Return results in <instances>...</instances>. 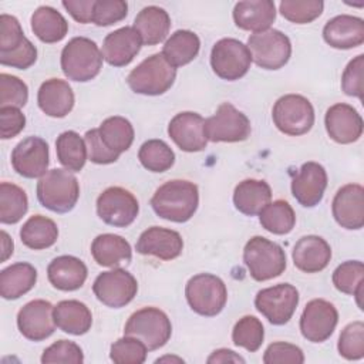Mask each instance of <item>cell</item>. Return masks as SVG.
<instances>
[{"label": "cell", "instance_id": "cell-25", "mask_svg": "<svg viewBox=\"0 0 364 364\" xmlns=\"http://www.w3.org/2000/svg\"><path fill=\"white\" fill-rule=\"evenodd\" d=\"M294 266L304 273H317L327 267L331 259L330 245L320 236L300 237L291 252Z\"/></svg>", "mask_w": 364, "mask_h": 364}, {"label": "cell", "instance_id": "cell-11", "mask_svg": "<svg viewBox=\"0 0 364 364\" xmlns=\"http://www.w3.org/2000/svg\"><path fill=\"white\" fill-rule=\"evenodd\" d=\"M252 131L249 118L230 102H223L216 112L205 119V136L212 142H240Z\"/></svg>", "mask_w": 364, "mask_h": 364}, {"label": "cell", "instance_id": "cell-31", "mask_svg": "<svg viewBox=\"0 0 364 364\" xmlns=\"http://www.w3.org/2000/svg\"><path fill=\"white\" fill-rule=\"evenodd\" d=\"M272 189L266 181L245 179L239 182L233 192L235 208L247 216H255L270 203Z\"/></svg>", "mask_w": 364, "mask_h": 364}, {"label": "cell", "instance_id": "cell-14", "mask_svg": "<svg viewBox=\"0 0 364 364\" xmlns=\"http://www.w3.org/2000/svg\"><path fill=\"white\" fill-rule=\"evenodd\" d=\"M95 297L105 306L119 309L134 300L138 291L136 279L124 269L102 272L92 284Z\"/></svg>", "mask_w": 364, "mask_h": 364}, {"label": "cell", "instance_id": "cell-44", "mask_svg": "<svg viewBox=\"0 0 364 364\" xmlns=\"http://www.w3.org/2000/svg\"><path fill=\"white\" fill-rule=\"evenodd\" d=\"M324 3L321 0H283L279 6L280 14L296 24H307L320 17Z\"/></svg>", "mask_w": 364, "mask_h": 364}, {"label": "cell", "instance_id": "cell-48", "mask_svg": "<svg viewBox=\"0 0 364 364\" xmlns=\"http://www.w3.org/2000/svg\"><path fill=\"white\" fill-rule=\"evenodd\" d=\"M84 361L82 350L78 344L70 340H58L43 351L41 363H73L81 364Z\"/></svg>", "mask_w": 364, "mask_h": 364}, {"label": "cell", "instance_id": "cell-28", "mask_svg": "<svg viewBox=\"0 0 364 364\" xmlns=\"http://www.w3.org/2000/svg\"><path fill=\"white\" fill-rule=\"evenodd\" d=\"M85 263L70 255L58 256L53 259L47 267V277L53 287L63 291H73L80 289L87 280Z\"/></svg>", "mask_w": 364, "mask_h": 364}, {"label": "cell", "instance_id": "cell-23", "mask_svg": "<svg viewBox=\"0 0 364 364\" xmlns=\"http://www.w3.org/2000/svg\"><path fill=\"white\" fill-rule=\"evenodd\" d=\"M142 40L134 27L125 26L107 34L102 43V57L114 67L128 65L139 53Z\"/></svg>", "mask_w": 364, "mask_h": 364}, {"label": "cell", "instance_id": "cell-15", "mask_svg": "<svg viewBox=\"0 0 364 364\" xmlns=\"http://www.w3.org/2000/svg\"><path fill=\"white\" fill-rule=\"evenodd\" d=\"M338 313L333 303L324 299L310 300L300 317V331L311 343L326 341L334 331Z\"/></svg>", "mask_w": 364, "mask_h": 364}, {"label": "cell", "instance_id": "cell-55", "mask_svg": "<svg viewBox=\"0 0 364 364\" xmlns=\"http://www.w3.org/2000/svg\"><path fill=\"white\" fill-rule=\"evenodd\" d=\"M0 135L1 139L14 138L26 127V117L16 107H0Z\"/></svg>", "mask_w": 364, "mask_h": 364}, {"label": "cell", "instance_id": "cell-10", "mask_svg": "<svg viewBox=\"0 0 364 364\" xmlns=\"http://www.w3.org/2000/svg\"><path fill=\"white\" fill-rule=\"evenodd\" d=\"M252 64V55L246 44L236 38H222L215 43L210 53L213 73L226 81H236L246 75Z\"/></svg>", "mask_w": 364, "mask_h": 364}, {"label": "cell", "instance_id": "cell-59", "mask_svg": "<svg viewBox=\"0 0 364 364\" xmlns=\"http://www.w3.org/2000/svg\"><path fill=\"white\" fill-rule=\"evenodd\" d=\"M162 361H176V363H183L182 358H178V357H162V358H158L156 363H162Z\"/></svg>", "mask_w": 364, "mask_h": 364}, {"label": "cell", "instance_id": "cell-3", "mask_svg": "<svg viewBox=\"0 0 364 364\" xmlns=\"http://www.w3.org/2000/svg\"><path fill=\"white\" fill-rule=\"evenodd\" d=\"M80 198L78 179L68 169L54 168L37 182V199L48 210L70 212Z\"/></svg>", "mask_w": 364, "mask_h": 364}, {"label": "cell", "instance_id": "cell-8", "mask_svg": "<svg viewBox=\"0 0 364 364\" xmlns=\"http://www.w3.org/2000/svg\"><path fill=\"white\" fill-rule=\"evenodd\" d=\"M272 118L280 132L299 136L307 134L314 125V108L306 97L286 94L274 102Z\"/></svg>", "mask_w": 364, "mask_h": 364}, {"label": "cell", "instance_id": "cell-42", "mask_svg": "<svg viewBox=\"0 0 364 364\" xmlns=\"http://www.w3.org/2000/svg\"><path fill=\"white\" fill-rule=\"evenodd\" d=\"M138 159L151 172H165L173 165L175 154L162 139H148L141 145Z\"/></svg>", "mask_w": 364, "mask_h": 364}, {"label": "cell", "instance_id": "cell-29", "mask_svg": "<svg viewBox=\"0 0 364 364\" xmlns=\"http://www.w3.org/2000/svg\"><path fill=\"white\" fill-rule=\"evenodd\" d=\"M132 27L141 36L142 44L155 46L166 38L171 28V17L162 7L148 6L136 14Z\"/></svg>", "mask_w": 364, "mask_h": 364}, {"label": "cell", "instance_id": "cell-41", "mask_svg": "<svg viewBox=\"0 0 364 364\" xmlns=\"http://www.w3.org/2000/svg\"><path fill=\"white\" fill-rule=\"evenodd\" d=\"M333 284L334 287L346 294L354 296L357 299V304L361 307V294L364 284V264L360 260H347L336 267L333 272Z\"/></svg>", "mask_w": 364, "mask_h": 364}, {"label": "cell", "instance_id": "cell-37", "mask_svg": "<svg viewBox=\"0 0 364 364\" xmlns=\"http://www.w3.org/2000/svg\"><path fill=\"white\" fill-rule=\"evenodd\" d=\"M55 152L60 164L71 172H80L88 159L85 141L75 131H65L57 136Z\"/></svg>", "mask_w": 364, "mask_h": 364}, {"label": "cell", "instance_id": "cell-5", "mask_svg": "<svg viewBox=\"0 0 364 364\" xmlns=\"http://www.w3.org/2000/svg\"><path fill=\"white\" fill-rule=\"evenodd\" d=\"M176 68L172 67L162 53H156L139 63L127 77L129 88L142 95H161L175 82Z\"/></svg>", "mask_w": 364, "mask_h": 364}, {"label": "cell", "instance_id": "cell-49", "mask_svg": "<svg viewBox=\"0 0 364 364\" xmlns=\"http://www.w3.org/2000/svg\"><path fill=\"white\" fill-rule=\"evenodd\" d=\"M128 4L124 0H95L92 9V23L97 26H111L127 17Z\"/></svg>", "mask_w": 364, "mask_h": 364}, {"label": "cell", "instance_id": "cell-50", "mask_svg": "<svg viewBox=\"0 0 364 364\" xmlns=\"http://www.w3.org/2000/svg\"><path fill=\"white\" fill-rule=\"evenodd\" d=\"M28 38L24 36L18 20L10 14L0 16V54L21 47Z\"/></svg>", "mask_w": 364, "mask_h": 364}, {"label": "cell", "instance_id": "cell-43", "mask_svg": "<svg viewBox=\"0 0 364 364\" xmlns=\"http://www.w3.org/2000/svg\"><path fill=\"white\" fill-rule=\"evenodd\" d=\"M264 338V328L262 321L255 316H243L239 318L232 330V341L250 353L260 348Z\"/></svg>", "mask_w": 364, "mask_h": 364}, {"label": "cell", "instance_id": "cell-52", "mask_svg": "<svg viewBox=\"0 0 364 364\" xmlns=\"http://www.w3.org/2000/svg\"><path fill=\"white\" fill-rule=\"evenodd\" d=\"M264 364H301L304 363V354L300 347L291 343L276 341L269 344L263 354Z\"/></svg>", "mask_w": 364, "mask_h": 364}, {"label": "cell", "instance_id": "cell-35", "mask_svg": "<svg viewBox=\"0 0 364 364\" xmlns=\"http://www.w3.org/2000/svg\"><path fill=\"white\" fill-rule=\"evenodd\" d=\"M200 40L191 30H176L165 41L162 55L172 67H182L189 64L199 53Z\"/></svg>", "mask_w": 364, "mask_h": 364}, {"label": "cell", "instance_id": "cell-36", "mask_svg": "<svg viewBox=\"0 0 364 364\" xmlns=\"http://www.w3.org/2000/svg\"><path fill=\"white\" fill-rule=\"evenodd\" d=\"M20 239L24 246L33 250H43L57 242L58 228L53 219L43 215H34L21 226Z\"/></svg>", "mask_w": 364, "mask_h": 364}, {"label": "cell", "instance_id": "cell-30", "mask_svg": "<svg viewBox=\"0 0 364 364\" xmlns=\"http://www.w3.org/2000/svg\"><path fill=\"white\" fill-rule=\"evenodd\" d=\"M55 326L64 333L82 336L92 326V314L87 304L78 300H61L53 310Z\"/></svg>", "mask_w": 364, "mask_h": 364}, {"label": "cell", "instance_id": "cell-34", "mask_svg": "<svg viewBox=\"0 0 364 364\" xmlns=\"http://www.w3.org/2000/svg\"><path fill=\"white\" fill-rule=\"evenodd\" d=\"M31 30L40 41L53 44L65 37L68 23L54 7L40 6L31 16Z\"/></svg>", "mask_w": 364, "mask_h": 364}, {"label": "cell", "instance_id": "cell-57", "mask_svg": "<svg viewBox=\"0 0 364 364\" xmlns=\"http://www.w3.org/2000/svg\"><path fill=\"white\" fill-rule=\"evenodd\" d=\"M208 364H216V363H242L245 364V358L239 354H236L233 350L229 348H219L215 350L209 357H208Z\"/></svg>", "mask_w": 364, "mask_h": 364}, {"label": "cell", "instance_id": "cell-54", "mask_svg": "<svg viewBox=\"0 0 364 364\" xmlns=\"http://www.w3.org/2000/svg\"><path fill=\"white\" fill-rule=\"evenodd\" d=\"M36 60H37V48L30 40H27L21 47L10 53L0 54L1 65L18 68V70H27L36 63Z\"/></svg>", "mask_w": 364, "mask_h": 364}, {"label": "cell", "instance_id": "cell-56", "mask_svg": "<svg viewBox=\"0 0 364 364\" xmlns=\"http://www.w3.org/2000/svg\"><path fill=\"white\" fill-rule=\"evenodd\" d=\"M94 3L95 0H64L61 4L75 21L87 24L92 21Z\"/></svg>", "mask_w": 364, "mask_h": 364}, {"label": "cell", "instance_id": "cell-13", "mask_svg": "<svg viewBox=\"0 0 364 364\" xmlns=\"http://www.w3.org/2000/svg\"><path fill=\"white\" fill-rule=\"evenodd\" d=\"M139 205L136 198L125 188L109 186L97 198V215L114 228H127L138 216Z\"/></svg>", "mask_w": 364, "mask_h": 364}, {"label": "cell", "instance_id": "cell-7", "mask_svg": "<svg viewBox=\"0 0 364 364\" xmlns=\"http://www.w3.org/2000/svg\"><path fill=\"white\" fill-rule=\"evenodd\" d=\"M185 296L195 313L213 317L223 310L228 300V289L220 277L210 273H199L188 280Z\"/></svg>", "mask_w": 364, "mask_h": 364}, {"label": "cell", "instance_id": "cell-26", "mask_svg": "<svg viewBox=\"0 0 364 364\" xmlns=\"http://www.w3.org/2000/svg\"><path fill=\"white\" fill-rule=\"evenodd\" d=\"M37 102L46 115L63 118L68 115L74 107V92L67 81L50 78L40 85Z\"/></svg>", "mask_w": 364, "mask_h": 364}, {"label": "cell", "instance_id": "cell-16", "mask_svg": "<svg viewBox=\"0 0 364 364\" xmlns=\"http://www.w3.org/2000/svg\"><path fill=\"white\" fill-rule=\"evenodd\" d=\"M48 145L40 136H27L11 151L13 169L28 179L41 178L48 171Z\"/></svg>", "mask_w": 364, "mask_h": 364}, {"label": "cell", "instance_id": "cell-17", "mask_svg": "<svg viewBox=\"0 0 364 364\" xmlns=\"http://www.w3.org/2000/svg\"><path fill=\"white\" fill-rule=\"evenodd\" d=\"M54 306L43 299L31 300L17 313V327L20 333L31 341H43L55 330L53 316Z\"/></svg>", "mask_w": 364, "mask_h": 364}, {"label": "cell", "instance_id": "cell-51", "mask_svg": "<svg viewBox=\"0 0 364 364\" xmlns=\"http://www.w3.org/2000/svg\"><path fill=\"white\" fill-rule=\"evenodd\" d=\"M363 71H364V55L358 54L347 64L341 75V88L347 95L363 100L364 97Z\"/></svg>", "mask_w": 364, "mask_h": 364}, {"label": "cell", "instance_id": "cell-47", "mask_svg": "<svg viewBox=\"0 0 364 364\" xmlns=\"http://www.w3.org/2000/svg\"><path fill=\"white\" fill-rule=\"evenodd\" d=\"M28 100V88L23 80L16 75L0 74V107L21 108Z\"/></svg>", "mask_w": 364, "mask_h": 364}, {"label": "cell", "instance_id": "cell-33", "mask_svg": "<svg viewBox=\"0 0 364 364\" xmlns=\"http://www.w3.org/2000/svg\"><path fill=\"white\" fill-rule=\"evenodd\" d=\"M91 255L100 266L117 267L121 263H128L132 257L131 245L119 235L102 233L91 243Z\"/></svg>", "mask_w": 364, "mask_h": 364}, {"label": "cell", "instance_id": "cell-46", "mask_svg": "<svg viewBox=\"0 0 364 364\" xmlns=\"http://www.w3.org/2000/svg\"><path fill=\"white\" fill-rule=\"evenodd\" d=\"M337 348L346 360H361L364 357V323L357 320L347 324L340 333Z\"/></svg>", "mask_w": 364, "mask_h": 364}, {"label": "cell", "instance_id": "cell-22", "mask_svg": "<svg viewBox=\"0 0 364 364\" xmlns=\"http://www.w3.org/2000/svg\"><path fill=\"white\" fill-rule=\"evenodd\" d=\"M135 249L141 255L155 256L161 260H172L182 253L183 240L176 230L151 226L139 235Z\"/></svg>", "mask_w": 364, "mask_h": 364}, {"label": "cell", "instance_id": "cell-20", "mask_svg": "<svg viewBox=\"0 0 364 364\" xmlns=\"http://www.w3.org/2000/svg\"><path fill=\"white\" fill-rule=\"evenodd\" d=\"M327 188V172L318 162H306L291 181V193L294 199L306 206L313 208L323 199Z\"/></svg>", "mask_w": 364, "mask_h": 364}, {"label": "cell", "instance_id": "cell-27", "mask_svg": "<svg viewBox=\"0 0 364 364\" xmlns=\"http://www.w3.org/2000/svg\"><path fill=\"white\" fill-rule=\"evenodd\" d=\"M276 18V6L272 0H245L233 7L235 24L247 31L269 30Z\"/></svg>", "mask_w": 364, "mask_h": 364}, {"label": "cell", "instance_id": "cell-1", "mask_svg": "<svg viewBox=\"0 0 364 364\" xmlns=\"http://www.w3.org/2000/svg\"><path fill=\"white\" fill-rule=\"evenodd\" d=\"M199 205L198 186L185 179H172L161 185L151 198L154 212L166 220L183 223L196 212Z\"/></svg>", "mask_w": 364, "mask_h": 364}, {"label": "cell", "instance_id": "cell-40", "mask_svg": "<svg viewBox=\"0 0 364 364\" xmlns=\"http://www.w3.org/2000/svg\"><path fill=\"white\" fill-rule=\"evenodd\" d=\"M28 209L26 192L16 183H0V222L4 225L17 223Z\"/></svg>", "mask_w": 364, "mask_h": 364}, {"label": "cell", "instance_id": "cell-32", "mask_svg": "<svg viewBox=\"0 0 364 364\" xmlns=\"http://www.w3.org/2000/svg\"><path fill=\"white\" fill-rule=\"evenodd\" d=\"M37 282V270L26 262L13 263L0 272V296L16 300L28 293Z\"/></svg>", "mask_w": 364, "mask_h": 364}, {"label": "cell", "instance_id": "cell-39", "mask_svg": "<svg viewBox=\"0 0 364 364\" xmlns=\"http://www.w3.org/2000/svg\"><path fill=\"white\" fill-rule=\"evenodd\" d=\"M259 220L267 232L273 235H287L296 225V213L287 200L277 199L262 209Z\"/></svg>", "mask_w": 364, "mask_h": 364}, {"label": "cell", "instance_id": "cell-45", "mask_svg": "<svg viewBox=\"0 0 364 364\" xmlns=\"http://www.w3.org/2000/svg\"><path fill=\"white\" fill-rule=\"evenodd\" d=\"M146 346L132 336L117 340L109 350V358L115 364H142L146 360Z\"/></svg>", "mask_w": 364, "mask_h": 364}, {"label": "cell", "instance_id": "cell-58", "mask_svg": "<svg viewBox=\"0 0 364 364\" xmlns=\"http://www.w3.org/2000/svg\"><path fill=\"white\" fill-rule=\"evenodd\" d=\"M1 262H6L13 255V240L7 235L6 230H1Z\"/></svg>", "mask_w": 364, "mask_h": 364}, {"label": "cell", "instance_id": "cell-2", "mask_svg": "<svg viewBox=\"0 0 364 364\" xmlns=\"http://www.w3.org/2000/svg\"><path fill=\"white\" fill-rule=\"evenodd\" d=\"M102 60V53L95 41L87 37H74L61 51V70L68 80L87 82L100 74Z\"/></svg>", "mask_w": 364, "mask_h": 364}, {"label": "cell", "instance_id": "cell-18", "mask_svg": "<svg viewBox=\"0 0 364 364\" xmlns=\"http://www.w3.org/2000/svg\"><path fill=\"white\" fill-rule=\"evenodd\" d=\"M168 135L185 152H199L208 145L205 119L198 112L185 111L176 114L169 121Z\"/></svg>", "mask_w": 364, "mask_h": 364}, {"label": "cell", "instance_id": "cell-24", "mask_svg": "<svg viewBox=\"0 0 364 364\" xmlns=\"http://www.w3.org/2000/svg\"><path fill=\"white\" fill-rule=\"evenodd\" d=\"M324 41L338 50H348L364 43V21L360 17L340 14L330 18L323 27Z\"/></svg>", "mask_w": 364, "mask_h": 364}, {"label": "cell", "instance_id": "cell-12", "mask_svg": "<svg viewBox=\"0 0 364 364\" xmlns=\"http://www.w3.org/2000/svg\"><path fill=\"white\" fill-rule=\"evenodd\" d=\"M299 304V291L290 283H280L257 291L255 306L269 323L274 326L286 324L294 314Z\"/></svg>", "mask_w": 364, "mask_h": 364}, {"label": "cell", "instance_id": "cell-4", "mask_svg": "<svg viewBox=\"0 0 364 364\" xmlns=\"http://www.w3.org/2000/svg\"><path fill=\"white\" fill-rule=\"evenodd\" d=\"M243 262L256 282H266L286 270V253L280 245L263 236H253L243 249Z\"/></svg>", "mask_w": 364, "mask_h": 364}, {"label": "cell", "instance_id": "cell-19", "mask_svg": "<svg viewBox=\"0 0 364 364\" xmlns=\"http://www.w3.org/2000/svg\"><path fill=\"white\" fill-rule=\"evenodd\" d=\"M336 222L348 230L364 226V189L358 183L344 185L337 191L331 203Z\"/></svg>", "mask_w": 364, "mask_h": 364}, {"label": "cell", "instance_id": "cell-6", "mask_svg": "<svg viewBox=\"0 0 364 364\" xmlns=\"http://www.w3.org/2000/svg\"><path fill=\"white\" fill-rule=\"evenodd\" d=\"M172 334V324L165 311L158 307H142L134 311L124 327V336L141 340L148 351L164 347Z\"/></svg>", "mask_w": 364, "mask_h": 364}, {"label": "cell", "instance_id": "cell-38", "mask_svg": "<svg viewBox=\"0 0 364 364\" xmlns=\"http://www.w3.org/2000/svg\"><path fill=\"white\" fill-rule=\"evenodd\" d=\"M98 132L104 145L117 155H121L129 149L135 135L132 124L119 115L104 119L98 128Z\"/></svg>", "mask_w": 364, "mask_h": 364}, {"label": "cell", "instance_id": "cell-21", "mask_svg": "<svg viewBox=\"0 0 364 364\" xmlns=\"http://www.w3.org/2000/svg\"><path fill=\"white\" fill-rule=\"evenodd\" d=\"M328 136L338 144H353L363 134V118L358 111L348 104L331 105L324 117Z\"/></svg>", "mask_w": 364, "mask_h": 364}, {"label": "cell", "instance_id": "cell-9", "mask_svg": "<svg viewBox=\"0 0 364 364\" xmlns=\"http://www.w3.org/2000/svg\"><path fill=\"white\" fill-rule=\"evenodd\" d=\"M247 48L252 61L264 70H279L287 64L291 55V43L289 37L274 28L253 33L247 38Z\"/></svg>", "mask_w": 364, "mask_h": 364}, {"label": "cell", "instance_id": "cell-53", "mask_svg": "<svg viewBox=\"0 0 364 364\" xmlns=\"http://www.w3.org/2000/svg\"><path fill=\"white\" fill-rule=\"evenodd\" d=\"M84 141H85V145H87V152H88V159L94 164H98V165H108V164H112L115 162L119 155L114 154L112 151H109L104 142L101 141V136H100V132H98V128H94V129H90L85 132L84 135Z\"/></svg>", "mask_w": 364, "mask_h": 364}]
</instances>
